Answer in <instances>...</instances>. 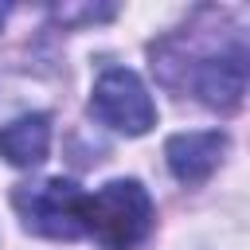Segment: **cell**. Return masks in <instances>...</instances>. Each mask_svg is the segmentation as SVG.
<instances>
[{
  "label": "cell",
  "mask_w": 250,
  "mask_h": 250,
  "mask_svg": "<svg viewBox=\"0 0 250 250\" xmlns=\"http://www.w3.org/2000/svg\"><path fill=\"white\" fill-rule=\"evenodd\" d=\"M152 230V199L137 180H109L82 199V234L102 250H133Z\"/></svg>",
  "instance_id": "cell-1"
},
{
  "label": "cell",
  "mask_w": 250,
  "mask_h": 250,
  "mask_svg": "<svg viewBox=\"0 0 250 250\" xmlns=\"http://www.w3.org/2000/svg\"><path fill=\"white\" fill-rule=\"evenodd\" d=\"M82 199L86 191L70 180H39L20 184L12 191V207L20 211L23 227L43 238H82Z\"/></svg>",
  "instance_id": "cell-2"
},
{
  "label": "cell",
  "mask_w": 250,
  "mask_h": 250,
  "mask_svg": "<svg viewBox=\"0 0 250 250\" xmlns=\"http://www.w3.org/2000/svg\"><path fill=\"white\" fill-rule=\"evenodd\" d=\"M90 109H94L98 121H105L109 129H117L125 137H141L156 125V105H152L145 82L125 66L102 70V78L94 82Z\"/></svg>",
  "instance_id": "cell-3"
},
{
  "label": "cell",
  "mask_w": 250,
  "mask_h": 250,
  "mask_svg": "<svg viewBox=\"0 0 250 250\" xmlns=\"http://www.w3.org/2000/svg\"><path fill=\"white\" fill-rule=\"evenodd\" d=\"M191 94L211 109H234L246 94V43L234 35L227 47L191 59Z\"/></svg>",
  "instance_id": "cell-4"
},
{
  "label": "cell",
  "mask_w": 250,
  "mask_h": 250,
  "mask_svg": "<svg viewBox=\"0 0 250 250\" xmlns=\"http://www.w3.org/2000/svg\"><path fill=\"white\" fill-rule=\"evenodd\" d=\"M223 152H227V133L219 129H195V133H176L168 137L164 145V160L172 168V176L188 188L203 184L219 164H223Z\"/></svg>",
  "instance_id": "cell-5"
},
{
  "label": "cell",
  "mask_w": 250,
  "mask_h": 250,
  "mask_svg": "<svg viewBox=\"0 0 250 250\" xmlns=\"http://www.w3.org/2000/svg\"><path fill=\"white\" fill-rule=\"evenodd\" d=\"M51 152V117L47 113H23L12 125L0 129V156L16 168H35Z\"/></svg>",
  "instance_id": "cell-6"
},
{
  "label": "cell",
  "mask_w": 250,
  "mask_h": 250,
  "mask_svg": "<svg viewBox=\"0 0 250 250\" xmlns=\"http://www.w3.org/2000/svg\"><path fill=\"white\" fill-rule=\"evenodd\" d=\"M4 16H8V8H0V23H4Z\"/></svg>",
  "instance_id": "cell-7"
}]
</instances>
